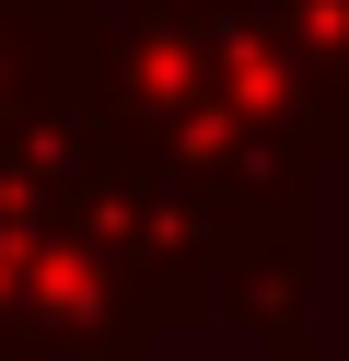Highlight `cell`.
<instances>
[{
  "label": "cell",
  "mask_w": 349,
  "mask_h": 361,
  "mask_svg": "<svg viewBox=\"0 0 349 361\" xmlns=\"http://www.w3.org/2000/svg\"><path fill=\"white\" fill-rule=\"evenodd\" d=\"M326 152H338V164H349V117H338V128H326Z\"/></svg>",
  "instance_id": "6da1fadb"
}]
</instances>
